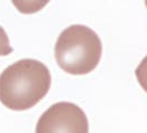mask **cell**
Returning a JSON list of instances; mask_svg holds the SVG:
<instances>
[{
    "instance_id": "obj_1",
    "label": "cell",
    "mask_w": 147,
    "mask_h": 133,
    "mask_svg": "<svg viewBox=\"0 0 147 133\" xmlns=\"http://www.w3.org/2000/svg\"><path fill=\"white\" fill-rule=\"evenodd\" d=\"M50 87L51 74L44 63L19 60L0 74V102L10 110H28L47 96Z\"/></svg>"
},
{
    "instance_id": "obj_2",
    "label": "cell",
    "mask_w": 147,
    "mask_h": 133,
    "mask_svg": "<svg viewBox=\"0 0 147 133\" xmlns=\"http://www.w3.org/2000/svg\"><path fill=\"white\" fill-rule=\"evenodd\" d=\"M54 56L63 71L83 75L92 72L100 63L102 42L94 30L73 24L61 32L54 47Z\"/></svg>"
},
{
    "instance_id": "obj_3",
    "label": "cell",
    "mask_w": 147,
    "mask_h": 133,
    "mask_svg": "<svg viewBox=\"0 0 147 133\" xmlns=\"http://www.w3.org/2000/svg\"><path fill=\"white\" fill-rule=\"evenodd\" d=\"M36 133H88V121L76 104L58 102L40 117Z\"/></svg>"
},
{
    "instance_id": "obj_4",
    "label": "cell",
    "mask_w": 147,
    "mask_h": 133,
    "mask_svg": "<svg viewBox=\"0 0 147 133\" xmlns=\"http://www.w3.org/2000/svg\"><path fill=\"white\" fill-rule=\"evenodd\" d=\"M18 11L24 15H31L40 11L44 8L50 0H11Z\"/></svg>"
},
{
    "instance_id": "obj_5",
    "label": "cell",
    "mask_w": 147,
    "mask_h": 133,
    "mask_svg": "<svg viewBox=\"0 0 147 133\" xmlns=\"http://www.w3.org/2000/svg\"><path fill=\"white\" fill-rule=\"evenodd\" d=\"M13 51L5 29L0 26V56H8Z\"/></svg>"
}]
</instances>
